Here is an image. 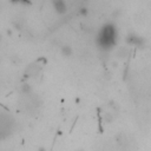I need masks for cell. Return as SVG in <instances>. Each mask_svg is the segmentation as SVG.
<instances>
[{
  "label": "cell",
  "mask_w": 151,
  "mask_h": 151,
  "mask_svg": "<svg viewBox=\"0 0 151 151\" xmlns=\"http://www.w3.org/2000/svg\"><path fill=\"white\" fill-rule=\"evenodd\" d=\"M52 5H53L56 12L59 13V14H64V13H66V11H67L66 4H65L64 1H61V0H57V1H53Z\"/></svg>",
  "instance_id": "obj_1"
},
{
  "label": "cell",
  "mask_w": 151,
  "mask_h": 151,
  "mask_svg": "<svg viewBox=\"0 0 151 151\" xmlns=\"http://www.w3.org/2000/svg\"><path fill=\"white\" fill-rule=\"evenodd\" d=\"M19 91H20V93H21V95H24V96H31V95H32V92H33L32 86H31L30 84H27V83L21 84V85H20Z\"/></svg>",
  "instance_id": "obj_2"
},
{
  "label": "cell",
  "mask_w": 151,
  "mask_h": 151,
  "mask_svg": "<svg viewBox=\"0 0 151 151\" xmlns=\"http://www.w3.org/2000/svg\"><path fill=\"white\" fill-rule=\"evenodd\" d=\"M126 54H127V50H126L125 47H120V48L118 50V52H117V56H118L119 58H125Z\"/></svg>",
  "instance_id": "obj_5"
},
{
  "label": "cell",
  "mask_w": 151,
  "mask_h": 151,
  "mask_svg": "<svg viewBox=\"0 0 151 151\" xmlns=\"http://www.w3.org/2000/svg\"><path fill=\"white\" fill-rule=\"evenodd\" d=\"M60 52H61V54L64 57H71V54H72V47L68 46V45H64V46H61Z\"/></svg>",
  "instance_id": "obj_3"
},
{
  "label": "cell",
  "mask_w": 151,
  "mask_h": 151,
  "mask_svg": "<svg viewBox=\"0 0 151 151\" xmlns=\"http://www.w3.org/2000/svg\"><path fill=\"white\" fill-rule=\"evenodd\" d=\"M79 13H80L82 16H86V13H88V11H86L85 9H82V10L79 11Z\"/></svg>",
  "instance_id": "obj_7"
},
{
  "label": "cell",
  "mask_w": 151,
  "mask_h": 151,
  "mask_svg": "<svg viewBox=\"0 0 151 151\" xmlns=\"http://www.w3.org/2000/svg\"><path fill=\"white\" fill-rule=\"evenodd\" d=\"M76 151H85L84 149H78V150H76Z\"/></svg>",
  "instance_id": "obj_10"
},
{
  "label": "cell",
  "mask_w": 151,
  "mask_h": 151,
  "mask_svg": "<svg viewBox=\"0 0 151 151\" xmlns=\"http://www.w3.org/2000/svg\"><path fill=\"white\" fill-rule=\"evenodd\" d=\"M37 72H38V67H37V66H34V65L28 66V67H27V70H26V74H28L30 77H32V76H34Z\"/></svg>",
  "instance_id": "obj_4"
},
{
  "label": "cell",
  "mask_w": 151,
  "mask_h": 151,
  "mask_svg": "<svg viewBox=\"0 0 151 151\" xmlns=\"http://www.w3.org/2000/svg\"><path fill=\"white\" fill-rule=\"evenodd\" d=\"M37 151H47V150H46L45 146H39V147L37 149Z\"/></svg>",
  "instance_id": "obj_8"
},
{
  "label": "cell",
  "mask_w": 151,
  "mask_h": 151,
  "mask_svg": "<svg viewBox=\"0 0 151 151\" xmlns=\"http://www.w3.org/2000/svg\"><path fill=\"white\" fill-rule=\"evenodd\" d=\"M3 40V34H1V32H0V41Z\"/></svg>",
  "instance_id": "obj_9"
},
{
  "label": "cell",
  "mask_w": 151,
  "mask_h": 151,
  "mask_svg": "<svg viewBox=\"0 0 151 151\" xmlns=\"http://www.w3.org/2000/svg\"><path fill=\"white\" fill-rule=\"evenodd\" d=\"M104 120H105L106 123H111V122L113 120L112 115H111V113H105V115H104Z\"/></svg>",
  "instance_id": "obj_6"
}]
</instances>
